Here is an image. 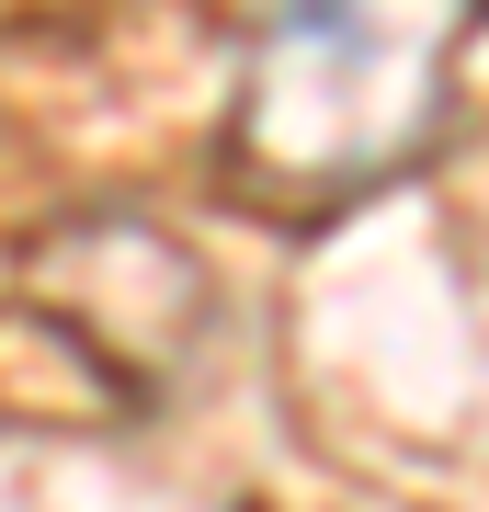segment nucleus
I'll use <instances>...</instances> for the list:
<instances>
[{
  "instance_id": "f257e3e1",
  "label": "nucleus",
  "mask_w": 489,
  "mask_h": 512,
  "mask_svg": "<svg viewBox=\"0 0 489 512\" xmlns=\"http://www.w3.org/2000/svg\"><path fill=\"white\" fill-rule=\"evenodd\" d=\"M455 23L273 12L239 69V171L273 194H353L444 126Z\"/></svg>"
}]
</instances>
